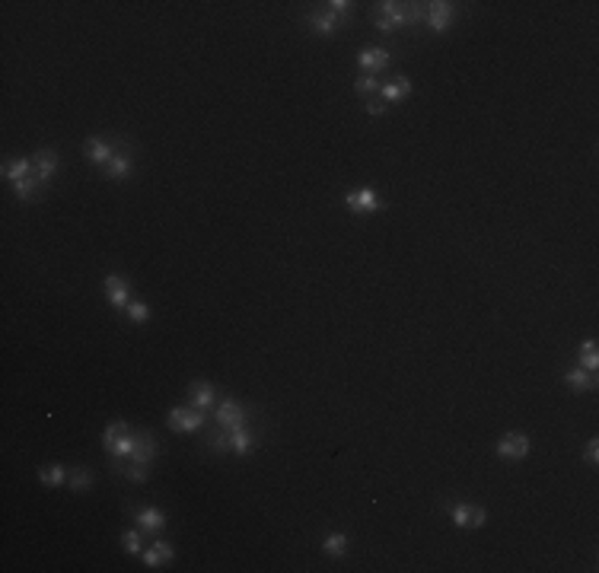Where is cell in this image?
I'll return each mask as SVG.
<instances>
[{
  "label": "cell",
  "instance_id": "obj_20",
  "mask_svg": "<svg viewBox=\"0 0 599 573\" xmlns=\"http://www.w3.org/2000/svg\"><path fill=\"white\" fill-rule=\"evenodd\" d=\"M564 382H568L574 392H593V388H596V373L583 370V366H574V370H568Z\"/></svg>",
  "mask_w": 599,
  "mask_h": 573
},
{
  "label": "cell",
  "instance_id": "obj_22",
  "mask_svg": "<svg viewBox=\"0 0 599 573\" xmlns=\"http://www.w3.org/2000/svg\"><path fill=\"white\" fill-rule=\"evenodd\" d=\"M134 516H138V525L144 532H160L163 525H166V516L156 507H140V510H134Z\"/></svg>",
  "mask_w": 599,
  "mask_h": 573
},
{
  "label": "cell",
  "instance_id": "obj_25",
  "mask_svg": "<svg viewBox=\"0 0 599 573\" xmlns=\"http://www.w3.org/2000/svg\"><path fill=\"white\" fill-rule=\"evenodd\" d=\"M13 191H16V197H19V201H36V197L45 191V185L36 179V175H29V179L16 182V185H13Z\"/></svg>",
  "mask_w": 599,
  "mask_h": 573
},
{
  "label": "cell",
  "instance_id": "obj_30",
  "mask_svg": "<svg viewBox=\"0 0 599 573\" xmlns=\"http://www.w3.org/2000/svg\"><path fill=\"white\" fill-rule=\"evenodd\" d=\"M125 316L131 319L134 325H144V322H150V306L147 303H128L125 306Z\"/></svg>",
  "mask_w": 599,
  "mask_h": 573
},
{
  "label": "cell",
  "instance_id": "obj_2",
  "mask_svg": "<svg viewBox=\"0 0 599 573\" xmlns=\"http://www.w3.org/2000/svg\"><path fill=\"white\" fill-rule=\"evenodd\" d=\"M153 455H156V443H153V436H150L147 430H140L134 453L128 455V459L121 462L118 468L125 472L128 481H147V478H150V462H153Z\"/></svg>",
  "mask_w": 599,
  "mask_h": 573
},
{
  "label": "cell",
  "instance_id": "obj_21",
  "mask_svg": "<svg viewBox=\"0 0 599 573\" xmlns=\"http://www.w3.org/2000/svg\"><path fill=\"white\" fill-rule=\"evenodd\" d=\"M408 93H411V80H408V77H396V80H389V83L379 86L383 102H401V99H408Z\"/></svg>",
  "mask_w": 599,
  "mask_h": 573
},
{
  "label": "cell",
  "instance_id": "obj_17",
  "mask_svg": "<svg viewBox=\"0 0 599 573\" xmlns=\"http://www.w3.org/2000/svg\"><path fill=\"white\" fill-rule=\"evenodd\" d=\"M29 175H36V162L26 160V156H19V160H10L4 166V179L10 182V185H16V182L29 179Z\"/></svg>",
  "mask_w": 599,
  "mask_h": 573
},
{
  "label": "cell",
  "instance_id": "obj_5",
  "mask_svg": "<svg viewBox=\"0 0 599 573\" xmlns=\"http://www.w3.org/2000/svg\"><path fill=\"white\" fill-rule=\"evenodd\" d=\"M306 23L312 26V32L316 36H335L342 26H348L351 19H344V16H338V13H332V10H309V16H306Z\"/></svg>",
  "mask_w": 599,
  "mask_h": 573
},
{
  "label": "cell",
  "instance_id": "obj_13",
  "mask_svg": "<svg viewBox=\"0 0 599 573\" xmlns=\"http://www.w3.org/2000/svg\"><path fill=\"white\" fill-rule=\"evenodd\" d=\"M54 172H58V150L45 147L36 153V179L42 182V185H48L54 179Z\"/></svg>",
  "mask_w": 599,
  "mask_h": 573
},
{
  "label": "cell",
  "instance_id": "obj_1",
  "mask_svg": "<svg viewBox=\"0 0 599 573\" xmlns=\"http://www.w3.org/2000/svg\"><path fill=\"white\" fill-rule=\"evenodd\" d=\"M377 13H379V16H373L377 29L379 32H392V29H401V26L418 23L421 13H424V6H421V4H396V0H383V4H377Z\"/></svg>",
  "mask_w": 599,
  "mask_h": 573
},
{
  "label": "cell",
  "instance_id": "obj_6",
  "mask_svg": "<svg viewBox=\"0 0 599 573\" xmlns=\"http://www.w3.org/2000/svg\"><path fill=\"white\" fill-rule=\"evenodd\" d=\"M389 64H392V54L386 51V48L367 45V48H360V54H357V67L364 73H383Z\"/></svg>",
  "mask_w": 599,
  "mask_h": 573
},
{
  "label": "cell",
  "instance_id": "obj_26",
  "mask_svg": "<svg viewBox=\"0 0 599 573\" xmlns=\"http://www.w3.org/2000/svg\"><path fill=\"white\" fill-rule=\"evenodd\" d=\"M379 86H383V83H379L377 73H360V77L354 80V93H357V96H367V99H370V96H377Z\"/></svg>",
  "mask_w": 599,
  "mask_h": 573
},
{
  "label": "cell",
  "instance_id": "obj_18",
  "mask_svg": "<svg viewBox=\"0 0 599 573\" xmlns=\"http://www.w3.org/2000/svg\"><path fill=\"white\" fill-rule=\"evenodd\" d=\"M188 405L198 408V411H210L214 405V386L210 382H192V392H188Z\"/></svg>",
  "mask_w": 599,
  "mask_h": 573
},
{
  "label": "cell",
  "instance_id": "obj_31",
  "mask_svg": "<svg viewBox=\"0 0 599 573\" xmlns=\"http://www.w3.org/2000/svg\"><path fill=\"white\" fill-rule=\"evenodd\" d=\"M128 430H131V427H128L125 420H112V424L106 427V433H102V446H112V443L118 440L121 433H128Z\"/></svg>",
  "mask_w": 599,
  "mask_h": 573
},
{
  "label": "cell",
  "instance_id": "obj_33",
  "mask_svg": "<svg viewBox=\"0 0 599 573\" xmlns=\"http://www.w3.org/2000/svg\"><path fill=\"white\" fill-rule=\"evenodd\" d=\"M367 115H373V118H379V115L386 112V102H377V99H367Z\"/></svg>",
  "mask_w": 599,
  "mask_h": 573
},
{
  "label": "cell",
  "instance_id": "obj_7",
  "mask_svg": "<svg viewBox=\"0 0 599 573\" xmlns=\"http://www.w3.org/2000/svg\"><path fill=\"white\" fill-rule=\"evenodd\" d=\"M204 424V411H198V408H173L169 411V427L173 430H179V433H195Z\"/></svg>",
  "mask_w": 599,
  "mask_h": 573
},
{
  "label": "cell",
  "instance_id": "obj_24",
  "mask_svg": "<svg viewBox=\"0 0 599 573\" xmlns=\"http://www.w3.org/2000/svg\"><path fill=\"white\" fill-rule=\"evenodd\" d=\"M39 481H42L45 487H61V484L67 481V468L58 465V462H51V465H42V468H39Z\"/></svg>",
  "mask_w": 599,
  "mask_h": 573
},
{
  "label": "cell",
  "instance_id": "obj_9",
  "mask_svg": "<svg viewBox=\"0 0 599 573\" xmlns=\"http://www.w3.org/2000/svg\"><path fill=\"white\" fill-rule=\"evenodd\" d=\"M227 436V453H236V455H249L255 449V433L242 424V427H233V430H223Z\"/></svg>",
  "mask_w": 599,
  "mask_h": 573
},
{
  "label": "cell",
  "instance_id": "obj_32",
  "mask_svg": "<svg viewBox=\"0 0 599 573\" xmlns=\"http://www.w3.org/2000/svg\"><path fill=\"white\" fill-rule=\"evenodd\" d=\"M351 6L348 0H332V4H325V10H332V13H338V16H344V19H351Z\"/></svg>",
  "mask_w": 599,
  "mask_h": 573
},
{
  "label": "cell",
  "instance_id": "obj_23",
  "mask_svg": "<svg viewBox=\"0 0 599 573\" xmlns=\"http://www.w3.org/2000/svg\"><path fill=\"white\" fill-rule=\"evenodd\" d=\"M348 548H351V538L344 535V532H329V535L322 538V551L329 557H344Z\"/></svg>",
  "mask_w": 599,
  "mask_h": 573
},
{
  "label": "cell",
  "instance_id": "obj_12",
  "mask_svg": "<svg viewBox=\"0 0 599 573\" xmlns=\"http://www.w3.org/2000/svg\"><path fill=\"white\" fill-rule=\"evenodd\" d=\"M106 293H108V303H112L115 309H121V312H125V306L131 303V296H128L131 286H128V281L121 274H108L106 277Z\"/></svg>",
  "mask_w": 599,
  "mask_h": 573
},
{
  "label": "cell",
  "instance_id": "obj_11",
  "mask_svg": "<svg viewBox=\"0 0 599 573\" xmlns=\"http://www.w3.org/2000/svg\"><path fill=\"white\" fill-rule=\"evenodd\" d=\"M449 516H453V522L462 525V529H466V525L478 529V525H485V520H488V513L481 507H475V503H456V507L449 510Z\"/></svg>",
  "mask_w": 599,
  "mask_h": 573
},
{
  "label": "cell",
  "instance_id": "obj_27",
  "mask_svg": "<svg viewBox=\"0 0 599 573\" xmlns=\"http://www.w3.org/2000/svg\"><path fill=\"white\" fill-rule=\"evenodd\" d=\"M121 544L128 554H144V529H128L121 535Z\"/></svg>",
  "mask_w": 599,
  "mask_h": 573
},
{
  "label": "cell",
  "instance_id": "obj_10",
  "mask_svg": "<svg viewBox=\"0 0 599 573\" xmlns=\"http://www.w3.org/2000/svg\"><path fill=\"white\" fill-rule=\"evenodd\" d=\"M427 26L434 32H444L449 23L456 19V4H446V0H437V4H427Z\"/></svg>",
  "mask_w": 599,
  "mask_h": 573
},
{
  "label": "cell",
  "instance_id": "obj_19",
  "mask_svg": "<svg viewBox=\"0 0 599 573\" xmlns=\"http://www.w3.org/2000/svg\"><path fill=\"white\" fill-rule=\"evenodd\" d=\"M138 436H140V430H128V433H121L118 440L112 443V446H106V449H108V455H115L118 462H125L128 455L134 453V446H138Z\"/></svg>",
  "mask_w": 599,
  "mask_h": 573
},
{
  "label": "cell",
  "instance_id": "obj_28",
  "mask_svg": "<svg viewBox=\"0 0 599 573\" xmlns=\"http://www.w3.org/2000/svg\"><path fill=\"white\" fill-rule=\"evenodd\" d=\"M577 366H583V370H590V373H596V366H599V353H596V341H583L580 344V363Z\"/></svg>",
  "mask_w": 599,
  "mask_h": 573
},
{
  "label": "cell",
  "instance_id": "obj_16",
  "mask_svg": "<svg viewBox=\"0 0 599 573\" xmlns=\"http://www.w3.org/2000/svg\"><path fill=\"white\" fill-rule=\"evenodd\" d=\"M83 150H86V160H90L93 166H108V160L118 153L112 143H106V140H99V138H90Z\"/></svg>",
  "mask_w": 599,
  "mask_h": 573
},
{
  "label": "cell",
  "instance_id": "obj_34",
  "mask_svg": "<svg viewBox=\"0 0 599 573\" xmlns=\"http://www.w3.org/2000/svg\"><path fill=\"white\" fill-rule=\"evenodd\" d=\"M587 462H590V465H596V462H599V443L596 440L587 443Z\"/></svg>",
  "mask_w": 599,
  "mask_h": 573
},
{
  "label": "cell",
  "instance_id": "obj_8",
  "mask_svg": "<svg viewBox=\"0 0 599 573\" xmlns=\"http://www.w3.org/2000/svg\"><path fill=\"white\" fill-rule=\"evenodd\" d=\"M246 414H249V411H246V408H242L236 398H223L220 405H217V414H214V418H217V424H220L223 430H233V427H242V424H246Z\"/></svg>",
  "mask_w": 599,
  "mask_h": 573
},
{
  "label": "cell",
  "instance_id": "obj_4",
  "mask_svg": "<svg viewBox=\"0 0 599 573\" xmlns=\"http://www.w3.org/2000/svg\"><path fill=\"white\" fill-rule=\"evenodd\" d=\"M529 449H533V443H529V436L520 433V430H513V433H503L501 440H498V455H501V459L520 462V459H526V455H529Z\"/></svg>",
  "mask_w": 599,
  "mask_h": 573
},
{
  "label": "cell",
  "instance_id": "obj_14",
  "mask_svg": "<svg viewBox=\"0 0 599 573\" xmlns=\"http://www.w3.org/2000/svg\"><path fill=\"white\" fill-rule=\"evenodd\" d=\"M140 557H144V564H147V567H153V570H156L160 564L173 561V557H175V548L166 542V538H156V542L150 544V548H144V554H140Z\"/></svg>",
  "mask_w": 599,
  "mask_h": 573
},
{
  "label": "cell",
  "instance_id": "obj_3",
  "mask_svg": "<svg viewBox=\"0 0 599 573\" xmlns=\"http://www.w3.org/2000/svg\"><path fill=\"white\" fill-rule=\"evenodd\" d=\"M344 207H348L351 214H379V210H383V197L373 188H357V191L344 195Z\"/></svg>",
  "mask_w": 599,
  "mask_h": 573
},
{
  "label": "cell",
  "instance_id": "obj_15",
  "mask_svg": "<svg viewBox=\"0 0 599 573\" xmlns=\"http://www.w3.org/2000/svg\"><path fill=\"white\" fill-rule=\"evenodd\" d=\"M128 175H131V150H118V153L108 160V166H106V179L125 182Z\"/></svg>",
  "mask_w": 599,
  "mask_h": 573
},
{
  "label": "cell",
  "instance_id": "obj_29",
  "mask_svg": "<svg viewBox=\"0 0 599 573\" xmlns=\"http://www.w3.org/2000/svg\"><path fill=\"white\" fill-rule=\"evenodd\" d=\"M71 490H77V494H83V490H90V484H93V475L86 472V468H71Z\"/></svg>",
  "mask_w": 599,
  "mask_h": 573
}]
</instances>
